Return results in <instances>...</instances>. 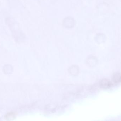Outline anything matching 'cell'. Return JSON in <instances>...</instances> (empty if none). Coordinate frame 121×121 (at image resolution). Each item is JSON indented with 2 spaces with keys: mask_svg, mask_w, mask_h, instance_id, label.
Here are the masks:
<instances>
[{
  "mask_svg": "<svg viewBox=\"0 0 121 121\" xmlns=\"http://www.w3.org/2000/svg\"><path fill=\"white\" fill-rule=\"evenodd\" d=\"M99 85L101 87L104 89H108L111 87L112 85V83L111 81L107 79H102L99 82Z\"/></svg>",
  "mask_w": 121,
  "mask_h": 121,
  "instance_id": "cell-1",
  "label": "cell"
},
{
  "mask_svg": "<svg viewBox=\"0 0 121 121\" xmlns=\"http://www.w3.org/2000/svg\"><path fill=\"white\" fill-rule=\"evenodd\" d=\"M112 81L114 83H119L121 81V75L119 73H117L113 74L112 78Z\"/></svg>",
  "mask_w": 121,
  "mask_h": 121,
  "instance_id": "cell-2",
  "label": "cell"
}]
</instances>
